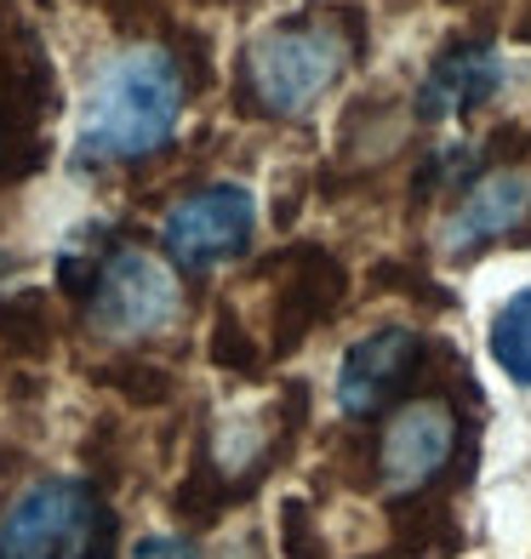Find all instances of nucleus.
I'll use <instances>...</instances> for the list:
<instances>
[{"label": "nucleus", "instance_id": "1", "mask_svg": "<svg viewBox=\"0 0 531 559\" xmlns=\"http://www.w3.org/2000/svg\"><path fill=\"white\" fill-rule=\"evenodd\" d=\"M184 74L161 46H126L115 52L86 92L81 132H74V160L81 166H126L172 143L184 120Z\"/></svg>", "mask_w": 531, "mask_h": 559}, {"label": "nucleus", "instance_id": "2", "mask_svg": "<svg viewBox=\"0 0 531 559\" xmlns=\"http://www.w3.org/2000/svg\"><path fill=\"white\" fill-rule=\"evenodd\" d=\"M349 35L338 17L297 12L281 17L274 29H263L246 52V86L258 97V109L274 120L309 115L326 92L349 74Z\"/></svg>", "mask_w": 531, "mask_h": 559}, {"label": "nucleus", "instance_id": "3", "mask_svg": "<svg viewBox=\"0 0 531 559\" xmlns=\"http://www.w3.org/2000/svg\"><path fill=\"white\" fill-rule=\"evenodd\" d=\"M109 514L81 479H35L0 514V559H104Z\"/></svg>", "mask_w": 531, "mask_h": 559}, {"label": "nucleus", "instance_id": "4", "mask_svg": "<svg viewBox=\"0 0 531 559\" xmlns=\"http://www.w3.org/2000/svg\"><path fill=\"white\" fill-rule=\"evenodd\" d=\"M172 274H177L172 263L149 258L138 246H115L86 292V325L109 343L161 337L184 309V292H177Z\"/></svg>", "mask_w": 531, "mask_h": 559}, {"label": "nucleus", "instance_id": "5", "mask_svg": "<svg viewBox=\"0 0 531 559\" xmlns=\"http://www.w3.org/2000/svg\"><path fill=\"white\" fill-rule=\"evenodd\" d=\"M251 235H258V200L246 183H206L172 200L161 217V251L177 274H212L246 258Z\"/></svg>", "mask_w": 531, "mask_h": 559}, {"label": "nucleus", "instance_id": "6", "mask_svg": "<svg viewBox=\"0 0 531 559\" xmlns=\"http://www.w3.org/2000/svg\"><path fill=\"white\" fill-rule=\"evenodd\" d=\"M451 445H458V417L440 400H412L400 405L384 428V486L389 491H423L428 479H440V468L451 463Z\"/></svg>", "mask_w": 531, "mask_h": 559}, {"label": "nucleus", "instance_id": "7", "mask_svg": "<svg viewBox=\"0 0 531 559\" xmlns=\"http://www.w3.org/2000/svg\"><path fill=\"white\" fill-rule=\"evenodd\" d=\"M417 332L412 325H377L361 343H349V354L338 360V412L343 417H371L384 412L389 394L412 377L417 366Z\"/></svg>", "mask_w": 531, "mask_h": 559}, {"label": "nucleus", "instance_id": "8", "mask_svg": "<svg viewBox=\"0 0 531 559\" xmlns=\"http://www.w3.org/2000/svg\"><path fill=\"white\" fill-rule=\"evenodd\" d=\"M531 212V177L526 171H486L474 177L469 194L458 200V212L440 223L446 258H474V251L497 246L503 235H515Z\"/></svg>", "mask_w": 531, "mask_h": 559}, {"label": "nucleus", "instance_id": "9", "mask_svg": "<svg viewBox=\"0 0 531 559\" xmlns=\"http://www.w3.org/2000/svg\"><path fill=\"white\" fill-rule=\"evenodd\" d=\"M509 81V69L492 46H451L428 63L423 86H417V115L423 120H463L469 109L492 104Z\"/></svg>", "mask_w": 531, "mask_h": 559}, {"label": "nucleus", "instance_id": "10", "mask_svg": "<svg viewBox=\"0 0 531 559\" xmlns=\"http://www.w3.org/2000/svg\"><path fill=\"white\" fill-rule=\"evenodd\" d=\"M486 354L515 389H531V286L509 292L486 325Z\"/></svg>", "mask_w": 531, "mask_h": 559}, {"label": "nucleus", "instance_id": "11", "mask_svg": "<svg viewBox=\"0 0 531 559\" xmlns=\"http://www.w3.org/2000/svg\"><path fill=\"white\" fill-rule=\"evenodd\" d=\"M263 445H269L263 412H251V405H240V412H223V423H217V468H223V474H246V468L263 456Z\"/></svg>", "mask_w": 531, "mask_h": 559}, {"label": "nucleus", "instance_id": "12", "mask_svg": "<svg viewBox=\"0 0 531 559\" xmlns=\"http://www.w3.org/2000/svg\"><path fill=\"white\" fill-rule=\"evenodd\" d=\"M126 559H200L194 554V543H184V537H172V531H155V537H143Z\"/></svg>", "mask_w": 531, "mask_h": 559}]
</instances>
